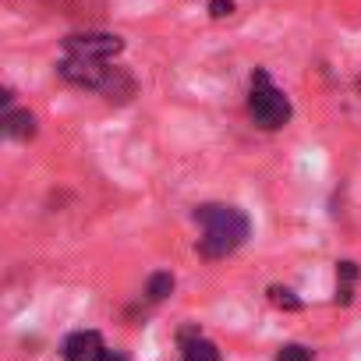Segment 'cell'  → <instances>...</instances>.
I'll return each mask as SVG.
<instances>
[{
	"label": "cell",
	"mask_w": 361,
	"mask_h": 361,
	"mask_svg": "<svg viewBox=\"0 0 361 361\" xmlns=\"http://www.w3.org/2000/svg\"><path fill=\"white\" fill-rule=\"evenodd\" d=\"M195 220L202 224L199 252L206 259H224V255L238 252L248 241V234H252V224H248V216L238 206L209 202V206H199L195 209Z\"/></svg>",
	"instance_id": "obj_1"
},
{
	"label": "cell",
	"mask_w": 361,
	"mask_h": 361,
	"mask_svg": "<svg viewBox=\"0 0 361 361\" xmlns=\"http://www.w3.org/2000/svg\"><path fill=\"white\" fill-rule=\"evenodd\" d=\"M248 114L259 128L266 131H276L290 121V99L269 82L266 71H255L252 75V92H248Z\"/></svg>",
	"instance_id": "obj_2"
},
{
	"label": "cell",
	"mask_w": 361,
	"mask_h": 361,
	"mask_svg": "<svg viewBox=\"0 0 361 361\" xmlns=\"http://www.w3.org/2000/svg\"><path fill=\"white\" fill-rule=\"evenodd\" d=\"M61 78H68L71 85H82V89H106V82L114 78L117 68H106V61H85V57H64L57 64Z\"/></svg>",
	"instance_id": "obj_3"
},
{
	"label": "cell",
	"mask_w": 361,
	"mask_h": 361,
	"mask_svg": "<svg viewBox=\"0 0 361 361\" xmlns=\"http://www.w3.org/2000/svg\"><path fill=\"white\" fill-rule=\"evenodd\" d=\"M68 57H85V61H110L114 54H121V39L117 36H99V32H85V36H68L64 39Z\"/></svg>",
	"instance_id": "obj_4"
},
{
	"label": "cell",
	"mask_w": 361,
	"mask_h": 361,
	"mask_svg": "<svg viewBox=\"0 0 361 361\" xmlns=\"http://www.w3.org/2000/svg\"><path fill=\"white\" fill-rule=\"evenodd\" d=\"M106 350H110V347L103 343V336H99L96 329H78V333H71V336L64 340V347H61L64 361H99Z\"/></svg>",
	"instance_id": "obj_5"
},
{
	"label": "cell",
	"mask_w": 361,
	"mask_h": 361,
	"mask_svg": "<svg viewBox=\"0 0 361 361\" xmlns=\"http://www.w3.org/2000/svg\"><path fill=\"white\" fill-rule=\"evenodd\" d=\"M180 350H185V361H220V350L213 340H206L195 326L180 329Z\"/></svg>",
	"instance_id": "obj_6"
},
{
	"label": "cell",
	"mask_w": 361,
	"mask_h": 361,
	"mask_svg": "<svg viewBox=\"0 0 361 361\" xmlns=\"http://www.w3.org/2000/svg\"><path fill=\"white\" fill-rule=\"evenodd\" d=\"M4 135L8 138H18V142L32 138L36 135V117L29 110H8L4 114Z\"/></svg>",
	"instance_id": "obj_7"
},
{
	"label": "cell",
	"mask_w": 361,
	"mask_h": 361,
	"mask_svg": "<svg viewBox=\"0 0 361 361\" xmlns=\"http://www.w3.org/2000/svg\"><path fill=\"white\" fill-rule=\"evenodd\" d=\"M336 276H340V287H336V301H343V305H347V301L354 298V280H357V266H354V262H340V273H336Z\"/></svg>",
	"instance_id": "obj_8"
},
{
	"label": "cell",
	"mask_w": 361,
	"mask_h": 361,
	"mask_svg": "<svg viewBox=\"0 0 361 361\" xmlns=\"http://www.w3.org/2000/svg\"><path fill=\"white\" fill-rule=\"evenodd\" d=\"M170 290H173V276H170V273H156V276L149 280V287H145L149 301H163Z\"/></svg>",
	"instance_id": "obj_9"
},
{
	"label": "cell",
	"mask_w": 361,
	"mask_h": 361,
	"mask_svg": "<svg viewBox=\"0 0 361 361\" xmlns=\"http://www.w3.org/2000/svg\"><path fill=\"white\" fill-rule=\"evenodd\" d=\"M276 361H315V357H312V350L301 347V343H283V347L276 350Z\"/></svg>",
	"instance_id": "obj_10"
},
{
	"label": "cell",
	"mask_w": 361,
	"mask_h": 361,
	"mask_svg": "<svg viewBox=\"0 0 361 361\" xmlns=\"http://www.w3.org/2000/svg\"><path fill=\"white\" fill-rule=\"evenodd\" d=\"M269 298H273V305H280V308H290V312L301 308V301H298L287 287H269Z\"/></svg>",
	"instance_id": "obj_11"
},
{
	"label": "cell",
	"mask_w": 361,
	"mask_h": 361,
	"mask_svg": "<svg viewBox=\"0 0 361 361\" xmlns=\"http://www.w3.org/2000/svg\"><path fill=\"white\" fill-rule=\"evenodd\" d=\"M231 11H234L231 0H213V4H209V15H213V18H224V15H231Z\"/></svg>",
	"instance_id": "obj_12"
},
{
	"label": "cell",
	"mask_w": 361,
	"mask_h": 361,
	"mask_svg": "<svg viewBox=\"0 0 361 361\" xmlns=\"http://www.w3.org/2000/svg\"><path fill=\"white\" fill-rule=\"evenodd\" d=\"M99 361H128V357H124V354H121V350H106V354H103V357H99Z\"/></svg>",
	"instance_id": "obj_13"
}]
</instances>
